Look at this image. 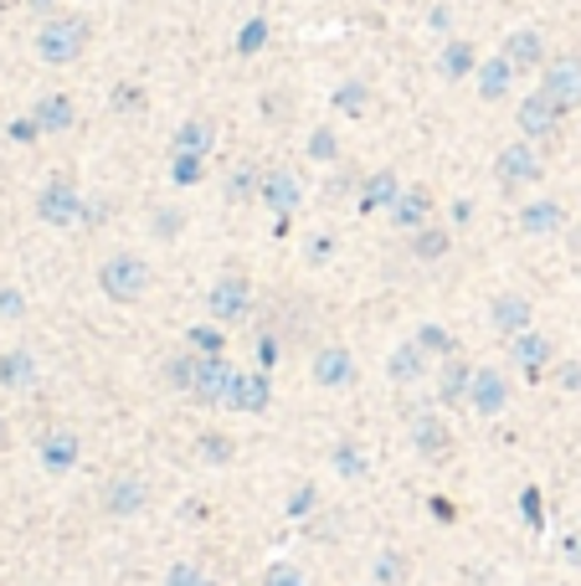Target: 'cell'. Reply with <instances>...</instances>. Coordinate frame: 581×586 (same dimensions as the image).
<instances>
[{
	"label": "cell",
	"instance_id": "obj_1",
	"mask_svg": "<svg viewBox=\"0 0 581 586\" xmlns=\"http://www.w3.org/2000/svg\"><path fill=\"white\" fill-rule=\"evenodd\" d=\"M88 41H93V27L82 16H47L37 31V57L47 67H68L88 52Z\"/></svg>",
	"mask_w": 581,
	"mask_h": 586
},
{
	"label": "cell",
	"instance_id": "obj_2",
	"mask_svg": "<svg viewBox=\"0 0 581 586\" xmlns=\"http://www.w3.org/2000/svg\"><path fill=\"white\" fill-rule=\"evenodd\" d=\"M149 283H155V273H149V263L139 253H114L98 263V289L114 304H139L149 293Z\"/></svg>",
	"mask_w": 581,
	"mask_h": 586
},
{
	"label": "cell",
	"instance_id": "obj_3",
	"mask_svg": "<svg viewBox=\"0 0 581 586\" xmlns=\"http://www.w3.org/2000/svg\"><path fill=\"white\" fill-rule=\"evenodd\" d=\"M247 309H253V283H247L243 273H221V279L206 289V314L217 324L247 320Z\"/></svg>",
	"mask_w": 581,
	"mask_h": 586
},
{
	"label": "cell",
	"instance_id": "obj_4",
	"mask_svg": "<svg viewBox=\"0 0 581 586\" xmlns=\"http://www.w3.org/2000/svg\"><path fill=\"white\" fill-rule=\"evenodd\" d=\"M494 175H500V191H525L541 180V155H535V145L530 139H514V145H504L500 155H494Z\"/></svg>",
	"mask_w": 581,
	"mask_h": 586
},
{
	"label": "cell",
	"instance_id": "obj_5",
	"mask_svg": "<svg viewBox=\"0 0 581 586\" xmlns=\"http://www.w3.org/2000/svg\"><path fill=\"white\" fill-rule=\"evenodd\" d=\"M37 216L47 227H72L82 216V191L72 186V175H52L37 196Z\"/></svg>",
	"mask_w": 581,
	"mask_h": 586
},
{
	"label": "cell",
	"instance_id": "obj_6",
	"mask_svg": "<svg viewBox=\"0 0 581 586\" xmlns=\"http://www.w3.org/2000/svg\"><path fill=\"white\" fill-rule=\"evenodd\" d=\"M145 505H149V484H145V473H114L109 484H104V515L109 520H135V515H145Z\"/></svg>",
	"mask_w": 581,
	"mask_h": 586
},
{
	"label": "cell",
	"instance_id": "obj_7",
	"mask_svg": "<svg viewBox=\"0 0 581 586\" xmlns=\"http://www.w3.org/2000/svg\"><path fill=\"white\" fill-rule=\"evenodd\" d=\"M541 94H551L567 114L571 108H581V57L577 52L551 57V62L541 67Z\"/></svg>",
	"mask_w": 581,
	"mask_h": 586
},
{
	"label": "cell",
	"instance_id": "obj_8",
	"mask_svg": "<svg viewBox=\"0 0 581 586\" xmlns=\"http://www.w3.org/2000/svg\"><path fill=\"white\" fill-rule=\"evenodd\" d=\"M514 124H520V134H530V139H555L561 124H567V108L555 104L551 94H530L525 104L514 108Z\"/></svg>",
	"mask_w": 581,
	"mask_h": 586
},
{
	"label": "cell",
	"instance_id": "obj_9",
	"mask_svg": "<svg viewBox=\"0 0 581 586\" xmlns=\"http://www.w3.org/2000/svg\"><path fill=\"white\" fill-rule=\"evenodd\" d=\"M37 458H41V468H47V473H68V468L82 458V438H78V427H68V422L47 427V432L37 438Z\"/></svg>",
	"mask_w": 581,
	"mask_h": 586
},
{
	"label": "cell",
	"instance_id": "obj_10",
	"mask_svg": "<svg viewBox=\"0 0 581 586\" xmlns=\"http://www.w3.org/2000/svg\"><path fill=\"white\" fill-rule=\"evenodd\" d=\"M309 375H314V387L345 391V387H355V355L345 345H325L319 355H314Z\"/></svg>",
	"mask_w": 581,
	"mask_h": 586
},
{
	"label": "cell",
	"instance_id": "obj_11",
	"mask_svg": "<svg viewBox=\"0 0 581 586\" xmlns=\"http://www.w3.org/2000/svg\"><path fill=\"white\" fill-rule=\"evenodd\" d=\"M412 448H417L422 458H447L453 453V422L447 417H437V412H417L412 417Z\"/></svg>",
	"mask_w": 581,
	"mask_h": 586
},
{
	"label": "cell",
	"instance_id": "obj_12",
	"mask_svg": "<svg viewBox=\"0 0 581 586\" xmlns=\"http://www.w3.org/2000/svg\"><path fill=\"white\" fill-rule=\"evenodd\" d=\"M273 401V381L268 371H237L227 387V407L232 412H268Z\"/></svg>",
	"mask_w": 581,
	"mask_h": 586
},
{
	"label": "cell",
	"instance_id": "obj_13",
	"mask_svg": "<svg viewBox=\"0 0 581 586\" xmlns=\"http://www.w3.org/2000/svg\"><path fill=\"white\" fill-rule=\"evenodd\" d=\"M469 407L479 417H500L504 407H510V381H504L494 365H484V371H473V387H469Z\"/></svg>",
	"mask_w": 581,
	"mask_h": 586
},
{
	"label": "cell",
	"instance_id": "obj_14",
	"mask_svg": "<svg viewBox=\"0 0 581 586\" xmlns=\"http://www.w3.org/2000/svg\"><path fill=\"white\" fill-rule=\"evenodd\" d=\"M232 365L221 355H206L201 360V375H196V387H190V401L196 407H227V387H232Z\"/></svg>",
	"mask_w": 581,
	"mask_h": 586
},
{
	"label": "cell",
	"instance_id": "obj_15",
	"mask_svg": "<svg viewBox=\"0 0 581 586\" xmlns=\"http://www.w3.org/2000/svg\"><path fill=\"white\" fill-rule=\"evenodd\" d=\"M257 196H263V206H268L273 216H294L298 201H304V186H298V175H288V170H263Z\"/></svg>",
	"mask_w": 581,
	"mask_h": 586
},
{
	"label": "cell",
	"instance_id": "obj_16",
	"mask_svg": "<svg viewBox=\"0 0 581 586\" xmlns=\"http://www.w3.org/2000/svg\"><path fill=\"white\" fill-rule=\"evenodd\" d=\"M510 355H514V365H520L530 381H541L545 365L555 360V340H545V334L525 330V334H514V340H510Z\"/></svg>",
	"mask_w": 581,
	"mask_h": 586
},
{
	"label": "cell",
	"instance_id": "obj_17",
	"mask_svg": "<svg viewBox=\"0 0 581 586\" xmlns=\"http://www.w3.org/2000/svg\"><path fill=\"white\" fill-rule=\"evenodd\" d=\"M386 381H392V387H417V381H427V350H422L417 340H402V345L386 355Z\"/></svg>",
	"mask_w": 581,
	"mask_h": 586
},
{
	"label": "cell",
	"instance_id": "obj_18",
	"mask_svg": "<svg viewBox=\"0 0 581 586\" xmlns=\"http://www.w3.org/2000/svg\"><path fill=\"white\" fill-rule=\"evenodd\" d=\"M37 381H41V365H37V355H31L27 345L0 350V387L6 391H31Z\"/></svg>",
	"mask_w": 581,
	"mask_h": 586
},
{
	"label": "cell",
	"instance_id": "obj_19",
	"mask_svg": "<svg viewBox=\"0 0 581 586\" xmlns=\"http://www.w3.org/2000/svg\"><path fill=\"white\" fill-rule=\"evenodd\" d=\"M530 320H535V309H530L525 293H500V299L489 304V324H494L500 334H510V340L514 334H525Z\"/></svg>",
	"mask_w": 581,
	"mask_h": 586
},
{
	"label": "cell",
	"instance_id": "obj_20",
	"mask_svg": "<svg viewBox=\"0 0 581 586\" xmlns=\"http://www.w3.org/2000/svg\"><path fill=\"white\" fill-rule=\"evenodd\" d=\"M392 222H396L402 232L427 227V222H433V191H427V186H412V191H406V186H402V196L392 201Z\"/></svg>",
	"mask_w": 581,
	"mask_h": 586
},
{
	"label": "cell",
	"instance_id": "obj_21",
	"mask_svg": "<svg viewBox=\"0 0 581 586\" xmlns=\"http://www.w3.org/2000/svg\"><path fill=\"white\" fill-rule=\"evenodd\" d=\"M504 57L514 62V72H535V67L551 62V57H545V37L535 27L510 31V41H504Z\"/></svg>",
	"mask_w": 581,
	"mask_h": 586
},
{
	"label": "cell",
	"instance_id": "obj_22",
	"mask_svg": "<svg viewBox=\"0 0 581 586\" xmlns=\"http://www.w3.org/2000/svg\"><path fill=\"white\" fill-rule=\"evenodd\" d=\"M469 387H473V365L463 355H447L443 371H437V401H443V407H463V401H469Z\"/></svg>",
	"mask_w": 581,
	"mask_h": 586
},
{
	"label": "cell",
	"instance_id": "obj_23",
	"mask_svg": "<svg viewBox=\"0 0 581 586\" xmlns=\"http://www.w3.org/2000/svg\"><path fill=\"white\" fill-rule=\"evenodd\" d=\"M561 227H567V206L561 201H530L520 212V232H530V237H555Z\"/></svg>",
	"mask_w": 581,
	"mask_h": 586
},
{
	"label": "cell",
	"instance_id": "obj_24",
	"mask_svg": "<svg viewBox=\"0 0 581 586\" xmlns=\"http://www.w3.org/2000/svg\"><path fill=\"white\" fill-rule=\"evenodd\" d=\"M31 119H37L41 134H68L72 119H78V108H72L68 94H47L37 108H31Z\"/></svg>",
	"mask_w": 581,
	"mask_h": 586
},
{
	"label": "cell",
	"instance_id": "obj_25",
	"mask_svg": "<svg viewBox=\"0 0 581 586\" xmlns=\"http://www.w3.org/2000/svg\"><path fill=\"white\" fill-rule=\"evenodd\" d=\"M211 145H217V124L211 119H186L176 129V139H170V155H211Z\"/></svg>",
	"mask_w": 581,
	"mask_h": 586
},
{
	"label": "cell",
	"instance_id": "obj_26",
	"mask_svg": "<svg viewBox=\"0 0 581 586\" xmlns=\"http://www.w3.org/2000/svg\"><path fill=\"white\" fill-rule=\"evenodd\" d=\"M514 82V62L510 57H489V62H479V98H489V104H500L504 94H510Z\"/></svg>",
	"mask_w": 581,
	"mask_h": 586
},
{
	"label": "cell",
	"instance_id": "obj_27",
	"mask_svg": "<svg viewBox=\"0 0 581 586\" xmlns=\"http://www.w3.org/2000/svg\"><path fill=\"white\" fill-rule=\"evenodd\" d=\"M201 360L206 355H196V350H176V355L165 360V387L170 391H180V397H190V387H196V375H201Z\"/></svg>",
	"mask_w": 581,
	"mask_h": 586
},
{
	"label": "cell",
	"instance_id": "obj_28",
	"mask_svg": "<svg viewBox=\"0 0 581 586\" xmlns=\"http://www.w3.org/2000/svg\"><path fill=\"white\" fill-rule=\"evenodd\" d=\"M402 196V180H396V170H376L371 180L361 186V212H392V201Z\"/></svg>",
	"mask_w": 581,
	"mask_h": 586
},
{
	"label": "cell",
	"instance_id": "obj_29",
	"mask_svg": "<svg viewBox=\"0 0 581 586\" xmlns=\"http://www.w3.org/2000/svg\"><path fill=\"white\" fill-rule=\"evenodd\" d=\"M447 247H453V232L447 227H433V222H427V227L412 232V257H417V263H437V257H447Z\"/></svg>",
	"mask_w": 581,
	"mask_h": 586
},
{
	"label": "cell",
	"instance_id": "obj_30",
	"mask_svg": "<svg viewBox=\"0 0 581 586\" xmlns=\"http://www.w3.org/2000/svg\"><path fill=\"white\" fill-rule=\"evenodd\" d=\"M196 458L211 468H227L232 458H237V442H232L227 432H206V438H196Z\"/></svg>",
	"mask_w": 581,
	"mask_h": 586
},
{
	"label": "cell",
	"instance_id": "obj_31",
	"mask_svg": "<svg viewBox=\"0 0 581 586\" xmlns=\"http://www.w3.org/2000/svg\"><path fill=\"white\" fill-rule=\"evenodd\" d=\"M412 576V560L402 550H381L376 556V586H402Z\"/></svg>",
	"mask_w": 581,
	"mask_h": 586
},
{
	"label": "cell",
	"instance_id": "obj_32",
	"mask_svg": "<svg viewBox=\"0 0 581 586\" xmlns=\"http://www.w3.org/2000/svg\"><path fill=\"white\" fill-rule=\"evenodd\" d=\"M186 345L196 350V355H221V350H227V334H221L217 324H190V330H186Z\"/></svg>",
	"mask_w": 581,
	"mask_h": 586
},
{
	"label": "cell",
	"instance_id": "obj_33",
	"mask_svg": "<svg viewBox=\"0 0 581 586\" xmlns=\"http://www.w3.org/2000/svg\"><path fill=\"white\" fill-rule=\"evenodd\" d=\"M437 67H443V78H469L479 62H473L469 41H453V47H443V62H437Z\"/></svg>",
	"mask_w": 581,
	"mask_h": 586
},
{
	"label": "cell",
	"instance_id": "obj_34",
	"mask_svg": "<svg viewBox=\"0 0 581 586\" xmlns=\"http://www.w3.org/2000/svg\"><path fill=\"white\" fill-rule=\"evenodd\" d=\"M329 463H335L339 479H365V458H361V448H355V442H335Z\"/></svg>",
	"mask_w": 581,
	"mask_h": 586
},
{
	"label": "cell",
	"instance_id": "obj_35",
	"mask_svg": "<svg viewBox=\"0 0 581 586\" xmlns=\"http://www.w3.org/2000/svg\"><path fill=\"white\" fill-rule=\"evenodd\" d=\"M412 340H417V345L427 350V355H443V360H447V355H459V350H453V334H447L443 324H422V330L412 334Z\"/></svg>",
	"mask_w": 581,
	"mask_h": 586
},
{
	"label": "cell",
	"instance_id": "obj_36",
	"mask_svg": "<svg viewBox=\"0 0 581 586\" xmlns=\"http://www.w3.org/2000/svg\"><path fill=\"white\" fill-rule=\"evenodd\" d=\"M201 170H206V155H176V160H170V180H176V186H196Z\"/></svg>",
	"mask_w": 581,
	"mask_h": 586
},
{
	"label": "cell",
	"instance_id": "obj_37",
	"mask_svg": "<svg viewBox=\"0 0 581 586\" xmlns=\"http://www.w3.org/2000/svg\"><path fill=\"white\" fill-rule=\"evenodd\" d=\"M165 586H217L201 566H190V560H176L170 572H165Z\"/></svg>",
	"mask_w": 581,
	"mask_h": 586
},
{
	"label": "cell",
	"instance_id": "obj_38",
	"mask_svg": "<svg viewBox=\"0 0 581 586\" xmlns=\"http://www.w3.org/2000/svg\"><path fill=\"white\" fill-rule=\"evenodd\" d=\"M335 104L345 108V114H355V119H361L365 108H371V94H365V82H345V88L335 94Z\"/></svg>",
	"mask_w": 581,
	"mask_h": 586
},
{
	"label": "cell",
	"instance_id": "obj_39",
	"mask_svg": "<svg viewBox=\"0 0 581 586\" xmlns=\"http://www.w3.org/2000/svg\"><path fill=\"white\" fill-rule=\"evenodd\" d=\"M520 515H525V525H530L535 535L545 530V509H541V489H535V484H530V489L520 494Z\"/></svg>",
	"mask_w": 581,
	"mask_h": 586
},
{
	"label": "cell",
	"instance_id": "obj_40",
	"mask_svg": "<svg viewBox=\"0 0 581 586\" xmlns=\"http://www.w3.org/2000/svg\"><path fill=\"white\" fill-rule=\"evenodd\" d=\"M257 186H263V175H257L253 165H247V170H232V186H227V196H232V201H243V196H253Z\"/></svg>",
	"mask_w": 581,
	"mask_h": 586
},
{
	"label": "cell",
	"instance_id": "obj_41",
	"mask_svg": "<svg viewBox=\"0 0 581 586\" xmlns=\"http://www.w3.org/2000/svg\"><path fill=\"white\" fill-rule=\"evenodd\" d=\"M263 586H304V572H298V566H288V560H278V566H268Z\"/></svg>",
	"mask_w": 581,
	"mask_h": 586
},
{
	"label": "cell",
	"instance_id": "obj_42",
	"mask_svg": "<svg viewBox=\"0 0 581 586\" xmlns=\"http://www.w3.org/2000/svg\"><path fill=\"white\" fill-rule=\"evenodd\" d=\"M0 320H27V299H21V289H0Z\"/></svg>",
	"mask_w": 581,
	"mask_h": 586
},
{
	"label": "cell",
	"instance_id": "obj_43",
	"mask_svg": "<svg viewBox=\"0 0 581 586\" xmlns=\"http://www.w3.org/2000/svg\"><path fill=\"white\" fill-rule=\"evenodd\" d=\"M263 41H268V21H247L243 37H237V52H257Z\"/></svg>",
	"mask_w": 581,
	"mask_h": 586
},
{
	"label": "cell",
	"instance_id": "obj_44",
	"mask_svg": "<svg viewBox=\"0 0 581 586\" xmlns=\"http://www.w3.org/2000/svg\"><path fill=\"white\" fill-rule=\"evenodd\" d=\"M335 134H329V129H314V139H309V155H314V160H335Z\"/></svg>",
	"mask_w": 581,
	"mask_h": 586
},
{
	"label": "cell",
	"instance_id": "obj_45",
	"mask_svg": "<svg viewBox=\"0 0 581 586\" xmlns=\"http://www.w3.org/2000/svg\"><path fill=\"white\" fill-rule=\"evenodd\" d=\"M555 387H561V391H581V360L555 365Z\"/></svg>",
	"mask_w": 581,
	"mask_h": 586
},
{
	"label": "cell",
	"instance_id": "obj_46",
	"mask_svg": "<svg viewBox=\"0 0 581 586\" xmlns=\"http://www.w3.org/2000/svg\"><path fill=\"white\" fill-rule=\"evenodd\" d=\"M114 108H129V114H139V108H145V94H139V88H114Z\"/></svg>",
	"mask_w": 581,
	"mask_h": 586
},
{
	"label": "cell",
	"instance_id": "obj_47",
	"mask_svg": "<svg viewBox=\"0 0 581 586\" xmlns=\"http://www.w3.org/2000/svg\"><path fill=\"white\" fill-rule=\"evenodd\" d=\"M180 232V212H155V237H176Z\"/></svg>",
	"mask_w": 581,
	"mask_h": 586
},
{
	"label": "cell",
	"instance_id": "obj_48",
	"mask_svg": "<svg viewBox=\"0 0 581 586\" xmlns=\"http://www.w3.org/2000/svg\"><path fill=\"white\" fill-rule=\"evenodd\" d=\"M335 257V237H314L309 242V263H329Z\"/></svg>",
	"mask_w": 581,
	"mask_h": 586
},
{
	"label": "cell",
	"instance_id": "obj_49",
	"mask_svg": "<svg viewBox=\"0 0 581 586\" xmlns=\"http://www.w3.org/2000/svg\"><path fill=\"white\" fill-rule=\"evenodd\" d=\"M309 509H314V489H298L294 505H288V515H309Z\"/></svg>",
	"mask_w": 581,
	"mask_h": 586
},
{
	"label": "cell",
	"instance_id": "obj_50",
	"mask_svg": "<svg viewBox=\"0 0 581 586\" xmlns=\"http://www.w3.org/2000/svg\"><path fill=\"white\" fill-rule=\"evenodd\" d=\"M11 134H16V139H37V119H21V124H11Z\"/></svg>",
	"mask_w": 581,
	"mask_h": 586
},
{
	"label": "cell",
	"instance_id": "obj_51",
	"mask_svg": "<svg viewBox=\"0 0 581 586\" xmlns=\"http://www.w3.org/2000/svg\"><path fill=\"white\" fill-rule=\"evenodd\" d=\"M567 560H577V566H581V535H571V540H567Z\"/></svg>",
	"mask_w": 581,
	"mask_h": 586
},
{
	"label": "cell",
	"instance_id": "obj_52",
	"mask_svg": "<svg viewBox=\"0 0 581 586\" xmlns=\"http://www.w3.org/2000/svg\"><path fill=\"white\" fill-rule=\"evenodd\" d=\"M31 6H37V11H52V0H31Z\"/></svg>",
	"mask_w": 581,
	"mask_h": 586
},
{
	"label": "cell",
	"instance_id": "obj_53",
	"mask_svg": "<svg viewBox=\"0 0 581 586\" xmlns=\"http://www.w3.org/2000/svg\"><path fill=\"white\" fill-rule=\"evenodd\" d=\"M0 442H6V417H0Z\"/></svg>",
	"mask_w": 581,
	"mask_h": 586
}]
</instances>
